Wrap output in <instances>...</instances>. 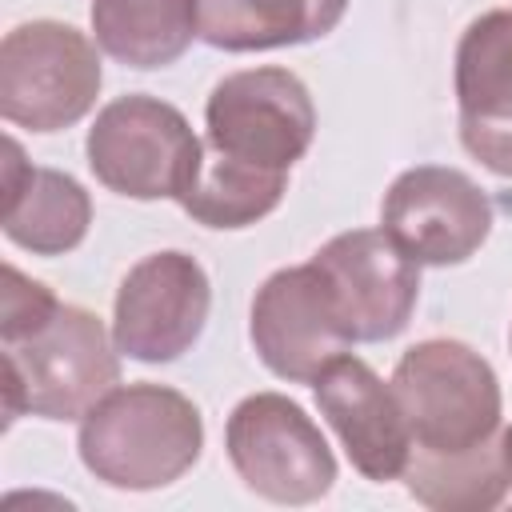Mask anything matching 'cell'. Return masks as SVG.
Segmentation results:
<instances>
[{
	"label": "cell",
	"mask_w": 512,
	"mask_h": 512,
	"mask_svg": "<svg viewBox=\"0 0 512 512\" xmlns=\"http://www.w3.org/2000/svg\"><path fill=\"white\" fill-rule=\"evenodd\" d=\"M76 448L84 468L120 492H156L176 484L204 448L200 408L168 384H124L80 420Z\"/></svg>",
	"instance_id": "obj_1"
},
{
	"label": "cell",
	"mask_w": 512,
	"mask_h": 512,
	"mask_svg": "<svg viewBox=\"0 0 512 512\" xmlns=\"http://www.w3.org/2000/svg\"><path fill=\"white\" fill-rule=\"evenodd\" d=\"M120 384V348L104 320L80 304L56 312L32 332L4 340V424L20 416L84 420Z\"/></svg>",
	"instance_id": "obj_2"
},
{
	"label": "cell",
	"mask_w": 512,
	"mask_h": 512,
	"mask_svg": "<svg viewBox=\"0 0 512 512\" xmlns=\"http://www.w3.org/2000/svg\"><path fill=\"white\" fill-rule=\"evenodd\" d=\"M392 392L420 452H468L500 436V380L464 340H420L392 372Z\"/></svg>",
	"instance_id": "obj_3"
},
{
	"label": "cell",
	"mask_w": 512,
	"mask_h": 512,
	"mask_svg": "<svg viewBox=\"0 0 512 512\" xmlns=\"http://www.w3.org/2000/svg\"><path fill=\"white\" fill-rule=\"evenodd\" d=\"M84 152L108 192L128 200H176L204 156V140L176 104L128 92L96 112Z\"/></svg>",
	"instance_id": "obj_4"
},
{
	"label": "cell",
	"mask_w": 512,
	"mask_h": 512,
	"mask_svg": "<svg viewBox=\"0 0 512 512\" xmlns=\"http://www.w3.org/2000/svg\"><path fill=\"white\" fill-rule=\"evenodd\" d=\"M100 84L96 44L72 24L28 20L0 44V116L16 128H72L92 112Z\"/></svg>",
	"instance_id": "obj_5"
},
{
	"label": "cell",
	"mask_w": 512,
	"mask_h": 512,
	"mask_svg": "<svg viewBox=\"0 0 512 512\" xmlns=\"http://www.w3.org/2000/svg\"><path fill=\"white\" fill-rule=\"evenodd\" d=\"M224 448L244 488L272 504H316L336 484L324 432L284 392L244 396L224 424Z\"/></svg>",
	"instance_id": "obj_6"
},
{
	"label": "cell",
	"mask_w": 512,
	"mask_h": 512,
	"mask_svg": "<svg viewBox=\"0 0 512 512\" xmlns=\"http://www.w3.org/2000/svg\"><path fill=\"white\" fill-rule=\"evenodd\" d=\"M316 136L308 84L288 68L228 72L204 104V144L272 172H288Z\"/></svg>",
	"instance_id": "obj_7"
},
{
	"label": "cell",
	"mask_w": 512,
	"mask_h": 512,
	"mask_svg": "<svg viewBox=\"0 0 512 512\" xmlns=\"http://www.w3.org/2000/svg\"><path fill=\"white\" fill-rule=\"evenodd\" d=\"M488 192L460 168L416 164L400 172L380 204L384 236L420 268H452L480 252L492 232Z\"/></svg>",
	"instance_id": "obj_8"
},
{
	"label": "cell",
	"mask_w": 512,
	"mask_h": 512,
	"mask_svg": "<svg viewBox=\"0 0 512 512\" xmlns=\"http://www.w3.org/2000/svg\"><path fill=\"white\" fill-rule=\"evenodd\" d=\"M212 284L196 256L152 252L128 268L112 304V340L120 356L140 364L180 360L204 332Z\"/></svg>",
	"instance_id": "obj_9"
},
{
	"label": "cell",
	"mask_w": 512,
	"mask_h": 512,
	"mask_svg": "<svg viewBox=\"0 0 512 512\" xmlns=\"http://www.w3.org/2000/svg\"><path fill=\"white\" fill-rule=\"evenodd\" d=\"M248 336L260 364L288 384H312L352 344L312 260L280 268L256 288Z\"/></svg>",
	"instance_id": "obj_10"
},
{
	"label": "cell",
	"mask_w": 512,
	"mask_h": 512,
	"mask_svg": "<svg viewBox=\"0 0 512 512\" xmlns=\"http://www.w3.org/2000/svg\"><path fill=\"white\" fill-rule=\"evenodd\" d=\"M312 264L328 280L352 344H380L408 328L420 300V264L408 260L384 228L340 232L312 256Z\"/></svg>",
	"instance_id": "obj_11"
},
{
	"label": "cell",
	"mask_w": 512,
	"mask_h": 512,
	"mask_svg": "<svg viewBox=\"0 0 512 512\" xmlns=\"http://www.w3.org/2000/svg\"><path fill=\"white\" fill-rule=\"evenodd\" d=\"M312 392L348 464L364 480L388 484L404 476L412 456V432L392 392V380L384 384L368 360L344 352L312 380Z\"/></svg>",
	"instance_id": "obj_12"
},
{
	"label": "cell",
	"mask_w": 512,
	"mask_h": 512,
	"mask_svg": "<svg viewBox=\"0 0 512 512\" xmlns=\"http://www.w3.org/2000/svg\"><path fill=\"white\" fill-rule=\"evenodd\" d=\"M460 144L488 172L512 180V12L476 16L456 44Z\"/></svg>",
	"instance_id": "obj_13"
},
{
	"label": "cell",
	"mask_w": 512,
	"mask_h": 512,
	"mask_svg": "<svg viewBox=\"0 0 512 512\" xmlns=\"http://www.w3.org/2000/svg\"><path fill=\"white\" fill-rule=\"evenodd\" d=\"M4 236L32 256H64L84 244L92 196L60 168H36L24 148L4 140Z\"/></svg>",
	"instance_id": "obj_14"
},
{
	"label": "cell",
	"mask_w": 512,
	"mask_h": 512,
	"mask_svg": "<svg viewBox=\"0 0 512 512\" xmlns=\"http://www.w3.org/2000/svg\"><path fill=\"white\" fill-rule=\"evenodd\" d=\"M348 0H196L200 40L220 52H268L328 36Z\"/></svg>",
	"instance_id": "obj_15"
},
{
	"label": "cell",
	"mask_w": 512,
	"mask_h": 512,
	"mask_svg": "<svg viewBox=\"0 0 512 512\" xmlns=\"http://www.w3.org/2000/svg\"><path fill=\"white\" fill-rule=\"evenodd\" d=\"M92 36L124 68H168L200 36L196 0H92Z\"/></svg>",
	"instance_id": "obj_16"
},
{
	"label": "cell",
	"mask_w": 512,
	"mask_h": 512,
	"mask_svg": "<svg viewBox=\"0 0 512 512\" xmlns=\"http://www.w3.org/2000/svg\"><path fill=\"white\" fill-rule=\"evenodd\" d=\"M400 480L432 512H488L508 500L512 464L504 452V436H492L468 452L412 448Z\"/></svg>",
	"instance_id": "obj_17"
},
{
	"label": "cell",
	"mask_w": 512,
	"mask_h": 512,
	"mask_svg": "<svg viewBox=\"0 0 512 512\" xmlns=\"http://www.w3.org/2000/svg\"><path fill=\"white\" fill-rule=\"evenodd\" d=\"M284 192H288V172L256 168L204 144V156L192 180L184 184V192L176 196V204L204 228L236 232L276 212Z\"/></svg>",
	"instance_id": "obj_18"
},
{
	"label": "cell",
	"mask_w": 512,
	"mask_h": 512,
	"mask_svg": "<svg viewBox=\"0 0 512 512\" xmlns=\"http://www.w3.org/2000/svg\"><path fill=\"white\" fill-rule=\"evenodd\" d=\"M56 292L32 276H24L16 264H4V296H0V340H16L44 324L56 312Z\"/></svg>",
	"instance_id": "obj_19"
},
{
	"label": "cell",
	"mask_w": 512,
	"mask_h": 512,
	"mask_svg": "<svg viewBox=\"0 0 512 512\" xmlns=\"http://www.w3.org/2000/svg\"><path fill=\"white\" fill-rule=\"evenodd\" d=\"M500 436H504V452H508V464H512V428H504Z\"/></svg>",
	"instance_id": "obj_20"
}]
</instances>
